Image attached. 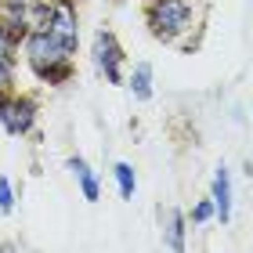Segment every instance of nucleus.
Returning a JSON list of instances; mask_svg holds the SVG:
<instances>
[{
  "instance_id": "0eeeda50",
  "label": "nucleus",
  "mask_w": 253,
  "mask_h": 253,
  "mask_svg": "<svg viewBox=\"0 0 253 253\" xmlns=\"http://www.w3.org/2000/svg\"><path fill=\"white\" fill-rule=\"evenodd\" d=\"M69 170H73V177H76L80 192H84V199L87 203H98L101 199V185H98V174L87 167V159L84 156H73V159H69Z\"/></svg>"
},
{
  "instance_id": "39448f33",
  "label": "nucleus",
  "mask_w": 253,
  "mask_h": 253,
  "mask_svg": "<svg viewBox=\"0 0 253 253\" xmlns=\"http://www.w3.org/2000/svg\"><path fill=\"white\" fill-rule=\"evenodd\" d=\"M90 54H94L98 73L105 76L109 84H123V47H120L116 33H112V29H98V33H94V47H90Z\"/></svg>"
},
{
  "instance_id": "6e6552de",
  "label": "nucleus",
  "mask_w": 253,
  "mask_h": 253,
  "mask_svg": "<svg viewBox=\"0 0 253 253\" xmlns=\"http://www.w3.org/2000/svg\"><path fill=\"white\" fill-rule=\"evenodd\" d=\"M163 235H167V246L170 250H185V228H188V217L181 213V210H174V206H167L163 213Z\"/></svg>"
},
{
  "instance_id": "f8f14e48",
  "label": "nucleus",
  "mask_w": 253,
  "mask_h": 253,
  "mask_svg": "<svg viewBox=\"0 0 253 253\" xmlns=\"http://www.w3.org/2000/svg\"><path fill=\"white\" fill-rule=\"evenodd\" d=\"M15 210V185H11V177H0V213H11Z\"/></svg>"
},
{
  "instance_id": "f03ea898",
  "label": "nucleus",
  "mask_w": 253,
  "mask_h": 253,
  "mask_svg": "<svg viewBox=\"0 0 253 253\" xmlns=\"http://www.w3.org/2000/svg\"><path fill=\"white\" fill-rule=\"evenodd\" d=\"M145 22H148L156 40L174 43L177 37H185L195 26V4L192 0H148Z\"/></svg>"
},
{
  "instance_id": "f257e3e1",
  "label": "nucleus",
  "mask_w": 253,
  "mask_h": 253,
  "mask_svg": "<svg viewBox=\"0 0 253 253\" xmlns=\"http://www.w3.org/2000/svg\"><path fill=\"white\" fill-rule=\"evenodd\" d=\"M73 54L62 40H54L47 29H33L26 33V40H22V58L26 65L33 69V76L43 80V84L51 87H62L73 80Z\"/></svg>"
},
{
  "instance_id": "ddd939ff",
  "label": "nucleus",
  "mask_w": 253,
  "mask_h": 253,
  "mask_svg": "<svg viewBox=\"0 0 253 253\" xmlns=\"http://www.w3.org/2000/svg\"><path fill=\"white\" fill-rule=\"evenodd\" d=\"M213 221V199H199L192 206V224H206Z\"/></svg>"
},
{
  "instance_id": "9d476101",
  "label": "nucleus",
  "mask_w": 253,
  "mask_h": 253,
  "mask_svg": "<svg viewBox=\"0 0 253 253\" xmlns=\"http://www.w3.org/2000/svg\"><path fill=\"white\" fill-rule=\"evenodd\" d=\"M112 177H116V185H120V195H123V199H134V188H137L134 167H130V163H116V167H112Z\"/></svg>"
},
{
  "instance_id": "4468645a",
  "label": "nucleus",
  "mask_w": 253,
  "mask_h": 253,
  "mask_svg": "<svg viewBox=\"0 0 253 253\" xmlns=\"http://www.w3.org/2000/svg\"><path fill=\"white\" fill-rule=\"evenodd\" d=\"M0 90H15V65L0 62Z\"/></svg>"
},
{
  "instance_id": "9b49d317",
  "label": "nucleus",
  "mask_w": 253,
  "mask_h": 253,
  "mask_svg": "<svg viewBox=\"0 0 253 253\" xmlns=\"http://www.w3.org/2000/svg\"><path fill=\"white\" fill-rule=\"evenodd\" d=\"M18 51H22V40L0 26V62L4 65H18Z\"/></svg>"
},
{
  "instance_id": "20e7f679",
  "label": "nucleus",
  "mask_w": 253,
  "mask_h": 253,
  "mask_svg": "<svg viewBox=\"0 0 253 253\" xmlns=\"http://www.w3.org/2000/svg\"><path fill=\"white\" fill-rule=\"evenodd\" d=\"M43 29H47L54 40H62L69 51H76V43H80V15H76V0H51Z\"/></svg>"
},
{
  "instance_id": "1a4fd4ad",
  "label": "nucleus",
  "mask_w": 253,
  "mask_h": 253,
  "mask_svg": "<svg viewBox=\"0 0 253 253\" xmlns=\"http://www.w3.org/2000/svg\"><path fill=\"white\" fill-rule=\"evenodd\" d=\"M126 87H130V94H134L137 101H148V98H152V65H148V62H137L134 73H130V80H126Z\"/></svg>"
},
{
  "instance_id": "423d86ee",
  "label": "nucleus",
  "mask_w": 253,
  "mask_h": 253,
  "mask_svg": "<svg viewBox=\"0 0 253 253\" xmlns=\"http://www.w3.org/2000/svg\"><path fill=\"white\" fill-rule=\"evenodd\" d=\"M210 199H213V217L221 224L232 221V177H228V170L224 167H217V174H213V192H210Z\"/></svg>"
},
{
  "instance_id": "7ed1b4c3",
  "label": "nucleus",
  "mask_w": 253,
  "mask_h": 253,
  "mask_svg": "<svg viewBox=\"0 0 253 253\" xmlns=\"http://www.w3.org/2000/svg\"><path fill=\"white\" fill-rule=\"evenodd\" d=\"M0 126L11 137H26L37 126V101L29 94H15V90H0Z\"/></svg>"
}]
</instances>
